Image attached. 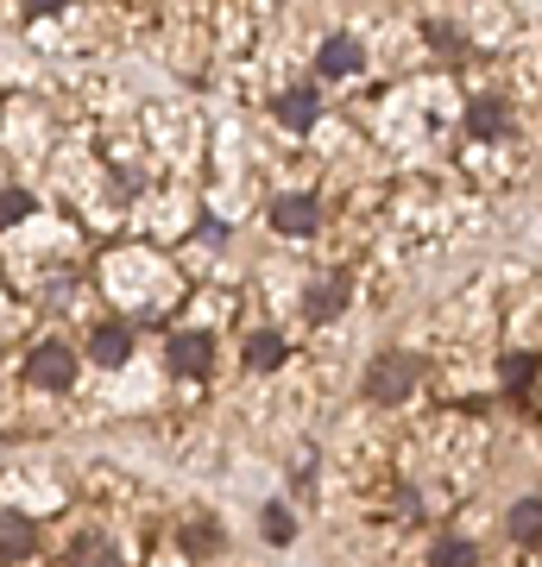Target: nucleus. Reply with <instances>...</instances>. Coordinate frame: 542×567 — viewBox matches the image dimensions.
Listing matches in <instances>:
<instances>
[{
	"mask_svg": "<svg viewBox=\"0 0 542 567\" xmlns=\"http://www.w3.org/2000/svg\"><path fill=\"white\" fill-rule=\"evenodd\" d=\"M417 385H422V360L410 353V347L379 353V360L366 365V379H360L366 404H410V398H417Z\"/></svg>",
	"mask_w": 542,
	"mask_h": 567,
	"instance_id": "f257e3e1",
	"label": "nucleus"
},
{
	"mask_svg": "<svg viewBox=\"0 0 542 567\" xmlns=\"http://www.w3.org/2000/svg\"><path fill=\"white\" fill-rule=\"evenodd\" d=\"M25 385L32 391H70L76 385V353L63 341H39L25 353Z\"/></svg>",
	"mask_w": 542,
	"mask_h": 567,
	"instance_id": "f03ea898",
	"label": "nucleus"
},
{
	"mask_svg": "<svg viewBox=\"0 0 542 567\" xmlns=\"http://www.w3.org/2000/svg\"><path fill=\"white\" fill-rule=\"evenodd\" d=\"M347 290H354V278H347V271H316V278L303 284V316H309V322L341 316V309H347Z\"/></svg>",
	"mask_w": 542,
	"mask_h": 567,
	"instance_id": "7ed1b4c3",
	"label": "nucleus"
},
{
	"mask_svg": "<svg viewBox=\"0 0 542 567\" xmlns=\"http://www.w3.org/2000/svg\"><path fill=\"white\" fill-rule=\"evenodd\" d=\"M164 360H171V372H177V379H202V372L215 365V341H208L202 328H183V334H171V341H164Z\"/></svg>",
	"mask_w": 542,
	"mask_h": 567,
	"instance_id": "20e7f679",
	"label": "nucleus"
},
{
	"mask_svg": "<svg viewBox=\"0 0 542 567\" xmlns=\"http://www.w3.org/2000/svg\"><path fill=\"white\" fill-rule=\"evenodd\" d=\"M133 347H140V334H133L126 322H95L89 328V360L95 365H126Z\"/></svg>",
	"mask_w": 542,
	"mask_h": 567,
	"instance_id": "39448f33",
	"label": "nucleus"
},
{
	"mask_svg": "<svg viewBox=\"0 0 542 567\" xmlns=\"http://www.w3.org/2000/svg\"><path fill=\"white\" fill-rule=\"evenodd\" d=\"M272 227H278V234H290V240H303V234H316L321 227V203L316 196H278V203H272Z\"/></svg>",
	"mask_w": 542,
	"mask_h": 567,
	"instance_id": "423d86ee",
	"label": "nucleus"
},
{
	"mask_svg": "<svg viewBox=\"0 0 542 567\" xmlns=\"http://www.w3.org/2000/svg\"><path fill=\"white\" fill-rule=\"evenodd\" d=\"M272 114H278V126H284V133H309V126H316V114H321L316 82H297V89H284Z\"/></svg>",
	"mask_w": 542,
	"mask_h": 567,
	"instance_id": "0eeeda50",
	"label": "nucleus"
},
{
	"mask_svg": "<svg viewBox=\"0 0 542 567\" xmlns=\"http://www.w3.org/2000/svg\"><path fill=\"white\" fill-rule=\"evenodd\" d=\"M360 39H354V32H328V39H321V51H316V70L321 76H354V70H360Z\"/></svg>",
	"mask_w": 542,
	"mask_h": 567,
	"instance_id": "6e6552de",
	"label": "nucleus"
},
{
	"mask_svg": "<svg viewBox=\"0 0 542 567\" xmlns=\"http://www.w3.org/2000/svg\"><path fill=\"white\" fill-rule=\"evenodd\" d=\"M467 133H473V140H504V133H511V107H504L499 95H473V102H467Z\"/></svg>",
	"mask_w": 542,
	"mask_h": 567,
	"instance_id": "1a4fd4ad",
	"label": "nucleus"
},
{
	"mask_svg": "<svg viewBox=\"0 0 542 567\" xmlns=\"http://www.w3.org/2000/svg\"><path fill=\"white\" fill-rule=\"evenodd\" d=\"M32 543H39V529H32V517H25V511H0V561L13 567V561H25V555H32Z\"/></svg>",
	"mask_w": 542,
	"mask_h": 567,
	"instance_id": "9d476101",
	"label": "nucleus"
},
{
	"mask_svg": "<svg viewBox=\"0 0 542 567\" xmlns=\"http://www.w3.org/2000/svg\"><path fill=\"white\" fill-rule=\"evenodd\" d=\"M63 567H126V561H121V548L108 543V536L89 529V536H76V543L63 548Z\"/></svg>",
	"mask_w": 542,
	"mask_h": 567,
	"instance_id": "9b49d317",
	"label": "nucleus"
},
{
	"mask_svg": "<svg viewBox=\"0 0 542 567\" xmlns=\"http://www.w3.org/2000/svg\"><path fill=\"white\" fill-rule=\"evenodd\" d=\"M504 529H511V543L542 548V498H536V492H530V498H518V505L504 511Z\"/></svg>",
	"mask_w": 542,
	"mask_h": 567,
	"instance_id": "f8f14e48",
	"label": "nucleus"
},
{
	"mask_svg": "<svg viewBox=\"0 0 542 567\" xmlns=\"http://www.w3.org/2000/svg\"><path fill=\"white\" fill-rule=\"evenodd\" d=\"M278 360H284V334H278V328H259V334H246V365H253V372H272Z\"/></svg>",
	"mask_w": 542,
	"mask_h": 567,
	"instance_id": "ddd939ff",
	"label": "nucleus"
},
{
	"mask_svg": "<svg viewBox=\"0 0 542 567\" xmlns=\"http://www.w3.org/2000/svg\"><path fill=\"white\" fill-rule=\"evenodd\" d=\"M480 561V548L467 543V536H442V543L429 548V567H473Z\"/></svg>",
	"mask_w": 542,
	"mask_h": 567,
	"instance_id": "4468645a",
	"label": "nucleus"
},
{
	"mask_svg": "<svg viewBox=\"0 0 542 567\" xmlns=\"http://www.w3.org/2000/svg\"><path fill=\"white\" fill-rule=\"evenodd\" d=\"M177 543H183V548H196V555H208V548L222 543V529H215V517H196V524H183V529H177Z\"/></svg>",
	"mask_w": 542,
	"mask_h": 567,
	"instance_id": "2eb2a0df",
	"label": "nucleus"
},
{
	"mask_svg": "<svg viewBox=\"0 0 542 567\" xmlns=\"http://www.w3.org/2000/svg\"><path fill=\"white\" fill-rule=\"evenodd\" d=\"M422 39L436 44V51H448V58H454V51L467 44V32H461L454 20H429V25H422Z\"/></svg>",
	"mask_w": 542,
	"mask_h": 567,
	"instance_id": "dca6fc26",
	"label": "nucleus"
},
{
	"mask_svg": "<svg viewBox=\"0 0 542 567\" xmlns=\"http://www.w3.org/2000/svg\"><path fill=\"white\" fill-rule=\"evenodd\" d=\"M259 529H265V543H290V536H297V517H290L284 505H265Z\"/></svg>",
	"mask_w": 542,
	"mask_h": 567,
	"instance_id": "f3484780",
	"label": "nucleus"
},
{
	"mask_svg": "<svg viewBox=\"0 0 542 567\" xmlns=\"http://www.w3.org/2000/svg\"><path fill=\"white\" fill-rule=\"evenodd\" d=\"M25 215H32V196H25V189H7V208H0V221H7V227H20Z\"/></svg>",
	"mask_w": 542,
	"mask_h": 567,
	"instance_id": "a211bd4d",
	"label": "nucleus"
}]
</instances>
